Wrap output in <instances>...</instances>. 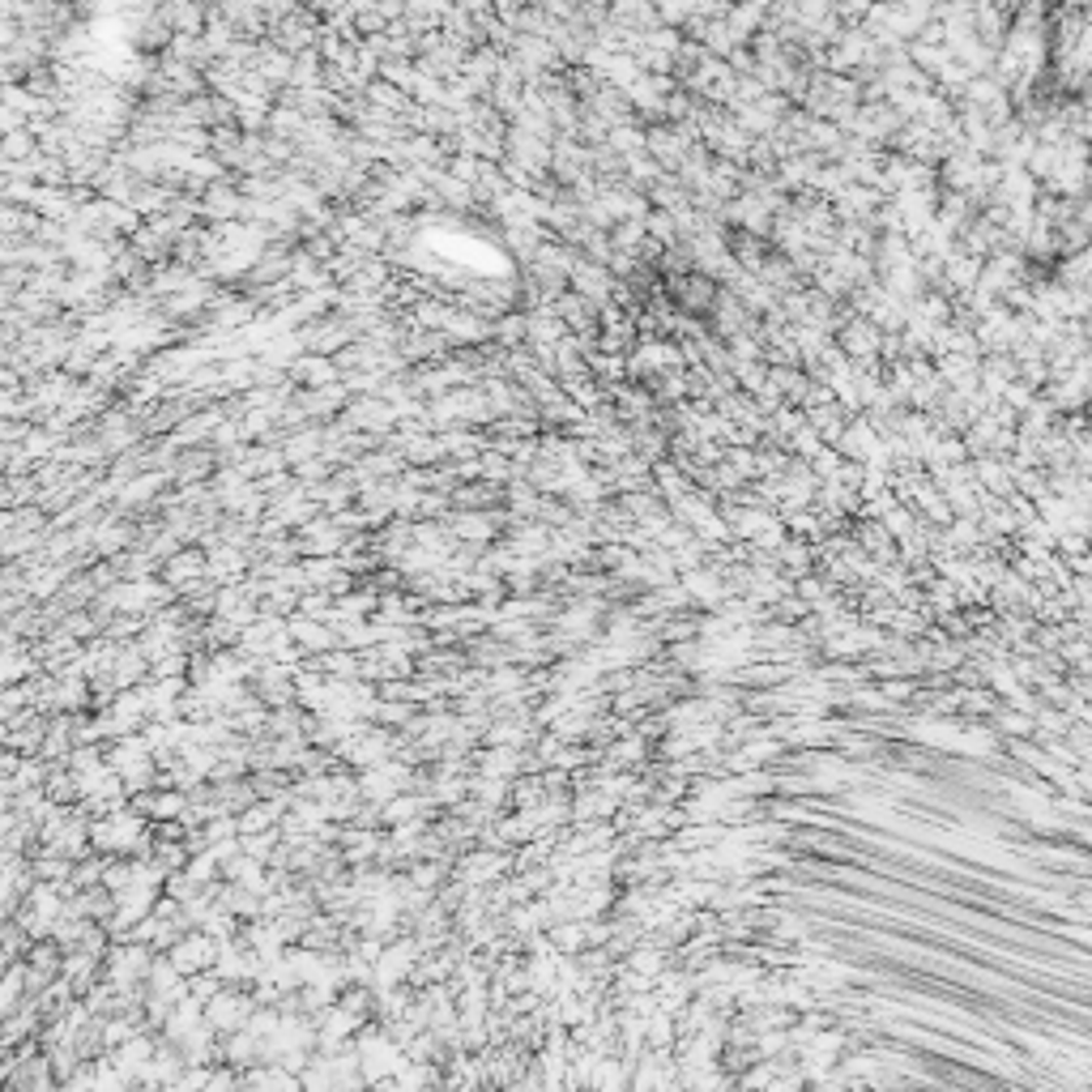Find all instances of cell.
Returning a JSON list of instances; mask_svg holds the SVG:
<instances>
[{"label":"cell","mask_w":1092,"mask_h":1092,"mask_svg":"<svg viewBox=\"0 0 1092 1092\" xmlns=\"http://www.w3.org/2000/svg\"><path fill=\"white\" fill-rule=\"evenodd\" d=\"M496 516H474V512H461L457 521H453V538H465V542H478V546H487L491 538H496Z\"/></svg>","instance_id":"obj_1"}]
</instances>
